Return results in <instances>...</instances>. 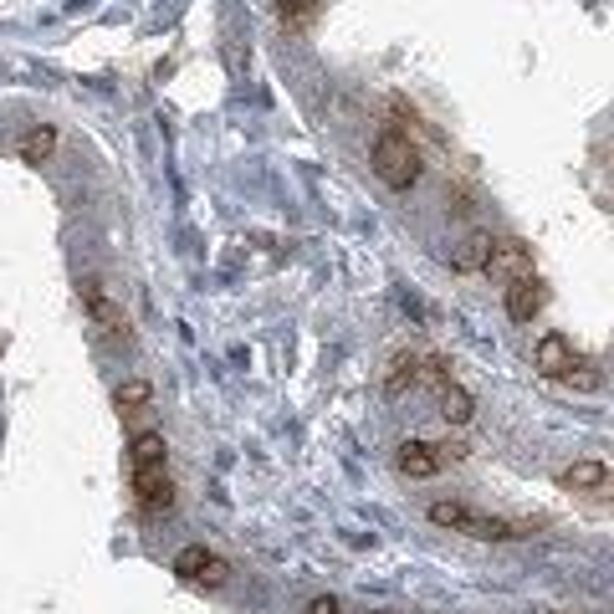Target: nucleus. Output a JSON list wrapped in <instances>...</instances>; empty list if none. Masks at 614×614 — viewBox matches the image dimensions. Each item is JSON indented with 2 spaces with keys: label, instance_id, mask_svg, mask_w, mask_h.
<instances>
[{
  "label": "nucleus",
  "instance_id": "nucleus-1",
  "mask_svg": "<svg viewBox=\"0 0 614 614\" xmlns=\"http://www.w3.org/2000/svg\"><path fill=\"white\" fill-rule=\"evenodd\" d=\"M420 149L400 134V128H384V134L374 139V174L389 185V190H410L420 185Z\"/></svg>",
  "mask_w": 614,
  "mask_h": 614
},
{
  "label": "nucleus",
  "instance_id": "nucleus-2",
  "mask_svg": "<svg viewBox=\"0 0 614 614\" xmlns=\"http://www.w3.org/2000/svg\"><path fill=\"white\" fill-rule=\"evenodd\" d=\"M481 272L497 277L502 287L517 282V277H533V251L522 246V241H492L487 246V261H481Z\"/></svg>",
  "mask_w": 614,
  "mask_h": 614
},
{
  "label": "nucleus",
  "instance_id": "nucleus-3",
  "mask_svg": "<svg viewBox=\"0 0 614 614\" xmlns=\"http://www.w3.org/2000/svg\"><path fill=\"white\" fill-rule=\"evenodd\" d=\"M134 497L149 517H169L174 512V481L164 466H139L134 471Z\"/></svg>",
  "mask_w": 614,
  "mask_h": 614
},
{
  "label": "nucleus",
  "instance_id": "nucleus-4",
  "mask_svg": "<svg viewBox=\"0 0 614 614\" xmlns=\"http://www.w3.org/2000/svg\"><path fill=\"white\" fill-rule=\"evenodd\" d=\"M543 307H548V282L538 272L507 282V313H512V323H533Z\"/></svg>",
  "mask_w": 614,
  "mask_h": 614
},
{
  "label": "nucleus",
  "instance_id": "nucleus-5",
  "mask_svg": "<svg viewBox=\"0 0 614 614\" xmlns=\"http://www.w3.org/2000/svg\"><path fill=\"white\" fill-rule=\"evenodd\" d=\"M82 302H87V318H93L103 333H113L123 348L128 343H134V333H128V323H123V313H118V307H113V297L98 287V282H82Z\"/></svg>",
  "mask_w": 614,
  "mask_h": 614
},
{
  "label": "nucleus",
  "instance_id": "nucleus-6",
  "mask_svg": "<svg viewBox=\"0 0 614 614\" xmlns=\"http://www.w3.org/2000/svg\"><path fill=\"white\" fill-rule=\"evenodd\" d=\"M456 533L481 538V543H507V538H528V533H538V522H512V517H476V512H466V522H461Z\"/></svg>",
  "mask_w": 614,
  "mask_h": 614
},
{
  "label": "nucleus",
  "instance_id": "nucleus-7",
  "mask_svg": "<svg viewBox=\"0 0 614 614\" xmlns=\"http://www.w3.org/2000/svg\"><path fill=\"white\" fill-rule=\"evenodd\" d=\"M174 574L180 579H195V584H226V563L215 558L210 548H200V543H190V548H180V558H174Z\"/></svg>",
  "mask_w": 614,
  "mask_h": 614
},
{
  "label": "nucleus",
  "instance_id": "nucleus-8",
  "mask_svg": "<svg viewBox=\"0 0 614 614\" xmlns=\"http://www.w3.org/2000/svg\"><path fill=\"white\" fill-rule=\"evenodd\" d=\"M394 461H400V471H405L410 481H430V476H441V456H435V446H430V441H405Z\"/></svg>",
  "mask_w": 614,
  "mask_h": 614
},
{
  "label": "nucleus",
  "instance_id": "nucleus-9",
  "mask_svg": "<svg viewBox=\"0 0 614 614\" xmlns=\"http://www.w3.org/2000/svg\"><path fill=\"white\" fill-rule=\"evenodd\" d=\"M149 400H154V384H149V379H123V384L113 389V410H118L123 420H134L139 410H149Z\"/></svg>",
  "mask_w": 614,
  "mask_h": 614
},
{
  "label": "nucleus",
  "instance_id": "nucleus-10",
  "mask_svg": "<svg viewBox=\"0 0 614 614\" xmlns=\"http://www.w3.org/2000/svg\"><path fill=\"white\" fill-rule=\"evenodd\" d=\"M563 481L579 492H609V461H574L563 471Z\"/></svg>",
  "mask_w": 614,
  "mask_h": 614
},
{
  "label": "nucleus",
  "instance_id": "nucleus-11",
  "mask_svg": "<svg viewBox=\"0 0 614 614\" xmlns=\"http://www.w3.org/2000/svg\"><path fill=\"white\" fill-rule=\"evenodd\" d=\"M533 359H538V369H543L548 379H558V374H563L568 364H574L579 354H574V348H568L563 338H543V343L533 348Z\"/></svg>",
  "mask_w": 614,
  "mask_h": 614
},
{
  "label": "nucleus",
  "instance_id": "nucleus-12",
  "mask_svg": "<svg viewBox=\"0 0 614 614\" xmlns=\"http://www.w3.org/2000/svg\"><path fill=\"white\" fill-rule=\"evenodd\" d=\"M52 154H57V128H52V123H36L31 134L21 139V159H26V164H47Z\"/></svg>",
  "mask_w": 614,
  "mask_h": 614
},
{
  "label": "nucleus",
  "instance_id": "nucleus-13",
  "mask_svg": "<svg viewBox=\"0 0 614 614\" xmlns=\"http://www.w3.org/2000/svg\"><path fill=\"white\" fill-rule=\"evenodd\" d=\"M128 456H134V466H164V435L159 430H139L134 441H128Z\"/></svg>",
  "mask_w": 614,
  "mask_h": 614
},
{
  "label": "nucleus",
  "instance_id": "nucleus-14",
  "mask_svg": "<svg viewBox=\"0 0 614 614\" xmlns=\"http://www.w3.org/2000/svg\"><path fill=\"white\" fill-rule=\"evenodd\" d=\"M441 415H446V425H466L471 420V394L461 389V384H441Z\"/></svg>",
  "mask_w": 614,
  "mask_h": 614
},
{
  "label": "nucleus",
  "instance_id": "nucleus-15",
  "mask_svg": "<svg viewBox=\"0 0 614 614\" xmlns=\"http://www.w3.org/2000/svg\"><path fill=\"white\" fill-rule=\"evenodd\" d=\"M558 384H568V389H579V394H594L599 389V369L594 364H584V359H574L563 374H558Z\"/></svg>",
  "mask_w": 614,
  "mask_h": 614
},
{
  "label": "nucleus",
  "instance_id": "nucleus-16",
  "mask_svg": "<svg viewBox=\"0 0 614 614\" xmlns=\"http://www.w3.org/2000/svg\"><path fill=\"white\" fill-rule=\"evenodd\" d=\"M466 512L471 507H461V502H430V522H435V528H461Z\"/></svg>",
  "mask_w": 614,
  "mask_h": 614
},
{
  "label": "nucleus",
  "instance_id": "nucleus-17",
  "mask_svg": "<svg viewBox=\"0 0 614 614\" xmlns=\"http://www.w3.org/2000/svg\"><path fill=\"white\" fill-rule=\"evenodd\" d=\"M313 11H318V0H282V6H277V16H282L287 26H302Z\"/></svg>",
  "mask_w": 614,
  "mask_h": 614
},
{
  "label": "nucleus",
  "instance_id": "nucleus-18",
  "mask_svg": "<svg viewBox=\"0 0 614 614\" xmlns=\"http://www.w3.org/2000/svg\"><path fill=\"white\" fill-rule=\"evenodd\" d=\"M307 614H338V599L333 594H313L307 599Z\"/></svg>",
  "mask_w": 614,
  "mask_h": 614
}]
</instances>
